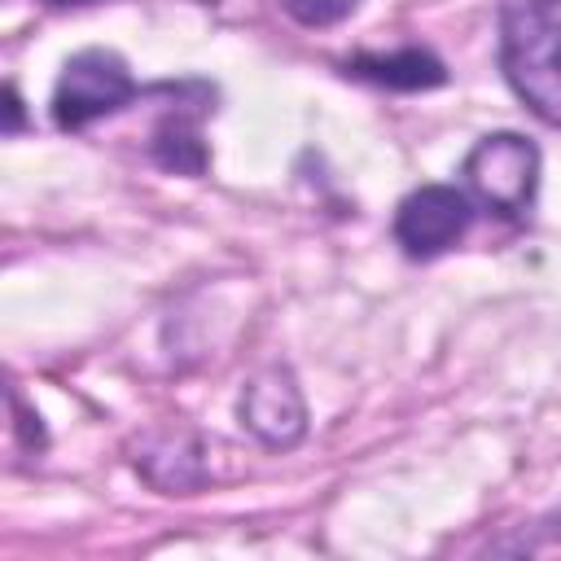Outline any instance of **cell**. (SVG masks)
Returning a JSON list of instances; mask_svg holds the SVG:
<instances>
[{"mask_svg": "<svg viewBox=\"0 0 561 561\" xmlns=\"http://www.w3.org/2000/svg\"><path fill=\"white\" fill-rule=\"evenodd\" d=\"M500 70L530 114L561 127V0H500Z\"/></svg>", "mask_w": 561, "mask_h": 561, "instance_id": "1", "label": "cell"}, {"mask_svg": "<svg viewBox=\"0 0 561 561\" xmlns=\"http://www.w3.org/2000/svg\"><path fill=\"white\" fill-rule=\"evenodd\" d=\"M460 175L473 202L504 219H522L539 193V145L522 131H491L465 153Z\"/></svg>", "mask_w": 561, "mask_h": 561, "instance_id": "2", "label": "cell"}, {"mask_svg": "<svg viewBox=\"0 0 561 561\" xmlns=\"http://www.w3.org/2000/svg\"><path fill=\"white\" fill-rule=\"evenodd\" d=\"M145 88L136 83L131 66L114 53V48H83L75 57H66L57 88H53V123L61 131H83L96 118L118 114L123 105H131Z\"/></svg>", "mask_w": 561, "mask_h": 561, "instance_id": "3", "label": "cell"}, {"mask_svg": "<svg viewBox=\"0 0 561 561\" xmlns=\"http://www.w3.org/2000/svg\"><path fill=\"white\" fill-rule=\"evenodd\" d=\"M473 224V197L456 184H421L394 210V241L408 259L447 254Z\"/></svg>", "mask_w": 561, "mask_h": 561, "instance_id": "4", "label": "cell"}, {"mask_svg": "<svg viewBox=\"0 0 561 561\" xmlns=\"http://www.w3.org/2000/svg\"><path fill=\"white\" fill-rule=\"evenodd\" d=\"M237 416H241V430H250L263 447L272 451L298 447L307 434V399L298 377L285 364L259 368L237 399Z\"/></svg>", "mask_w": 561, "mask_h": 561, "instance_id": "5", "label": "cell"}, {"mask_svg": "<svg viewBox=\"0 0 561 561\" xmlns=\"http://www.w3.org/2000/svg\"><path fill=\"white\" fill-rule=\"evenodd\" d=\"M188 88H193V79H188V83H175V105L167 110V118L153 127V140H149L153 162H158V167H167V171H175V175H202V171H206V162H210V153H206V145H202L197 123H202L215 105H197V101L215 96V88H206L197 101H184V96H188Z\"/></svg>", "mask_w": 561, "mask_h": 561, "instance_id": "6", "label": "cell"}, {"mask_svg": "<svg viewBox=\"0 0 561 561\" xmlns=\"http://www.w3.org/2000/svg\"><path fill=\"white\" fill-rule=\"evenodd\" d=\"M136 469L167 495H188L193 486H202L206 478V465H202V447L188 430H162V434H149L140 443V456H136Z\"/></svg>", "mask_w": 561, "mask_h": 561, "instance_id": "7", "label": "cell"}, {"mask_svg": "<svg viewBox=\"0 0 561 561\" xmlns=\"http://www.w3.org/2000/svg\"><path fill=\"white\" fill-rule=\"evenodd\" d=\"M346 75L390 88V92H425L447 83V66L430 48H394V53H364L342 66Z\"/></svg>", "mask_w": 561, "mask_h": 561, "instance_id": "8", "label": "cell"}, {"mask_svg": "<svg viewBox=\"0 0 561 561\" xmlns=\"http://www.w3.org/2000/svg\"><path fill=\"white\" fill-rule=\"evenodd\" d=\"M280 9L298 26H337L359 9V0H280Z\"/></svg>", "mask_w": 561, "mask_h": 561, "instance_id": "9", "label": "cell"}, {"mask_svg": "<svg viewBox=\"0 0 561 561\" xmlns=\"http://www.w3.org/2000/svg\"><path fill=\"white\" fill-rule=\"evenodd\" d=\"M13 412H18V430H22V443L39 451V447L48 443V434H44V425H39V412H26L18 394H13Z\"/></svg>", "mask_w": 561, "mask_h": 561, "instance_id": "10", "label": "cell"}, {"mask_svg": "<svg viewBox=\"0 0 561 561\" xmlns=\"http://www.w3.org/2000/svg\"><path fill=\"white\" fill-rule=\"evenodd\" d=\"M22 131V96H18V88L9 83L4 88V136H18Z\"/></svg>", "mask_w": 561, "mask_h": 561, "instance_id": "11", "label": "cell"}, {"mask_svg": "<svg viewBox=\"0 0 561 561\" xmlns=\"http://www.w3.org/2000/svg\"><path fill=\"white\" fill-rule=\"evenodd\" d=\"M535 530H539V539H543V543H561V504H557L548 517H539V526H535Z\"/></svg>", "mask_w": 561, "mask_h": 561, "instance_id": "12", "label": "cell"}, {"mask_svg": "<svg viewBox=\"0 0 561 561\" xmlns=\"http://www.w3.org/2000/svg\"><path fill=\"white\" fill-rule=\"evenodd\" d=\"M44 4H53V9H70V4H92V0H44Z\"/></svg>", "mask_w": 561, "mask_h": 561, "instance_id": "13", "label": "cell"}]
</instances>
